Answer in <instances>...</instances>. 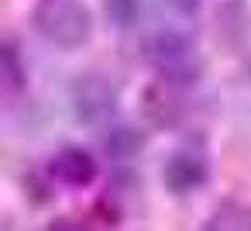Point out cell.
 <instances>
[{
  "instance_id": "6da1fadb",
  "label": "cell",
  "mask_w": 251,
  "mask_h": 231,
  "mask_svg": "<svg viewBox=\"0 0 251 231\" xmlns=\"http://www.w3.org/2000/svg\"><path fill=\"white\" fill-rule=\"evenodd\" d=\"M35 31L55 49H79L93 35V18L79 0H45L35 11Z\"/></svg>"
},
{
  "instance_id": "7a4b0ae2",
  "label": "cell",
  "mask_w": 251,
  "mask_h": 231,
  "mask_svg": "<svg viewBox=\"0 0 251 231\" xmlns=\"http://www.w3.org/2000/svg\"><path fill=\"white\" fill-rule=\"evenodd\" d=\"M148 59L158 66V73L165 76L162 83H169V87H176V83H196V76H200V62L193 59V42H189V35H182V31H176V28H162V31H155L151 38H148Z\"/></svg>"
},
{
  "instance_id": "3957f363",
  "label": "cell",
  "mask_w": 251,
  "mask_h": 231,
  "mask_svg": "<svg viewBox=\"0 0 251 231\" xmlns=\"http://www.w3.org/2000/svg\"><path fill=\"white\" fill-rule=\"evenodd\" d=\"M121 90L114 80L100 76V73H86L73 83L69 90V104H73V117L79 124H103L114 111H117Z\"/></svg>"
},
{
  "instance_id": "277c9868",
  "label": "cell",
  "mask_w": 251,
  "mask_h": 231,
  "mask_svg": "<svg viewBox=\"0 0 251 231\" xmlns=\"http://www.w3.org/2000/svg\"><path fill=\"white\" fill-rule=\"evenodd\" d=\"M206 176H210V166H206V159H203L200 152H193V148L172 152V155L165 159V166H162V179H165V186H169L172 193H193V190H200V186L206 183Z\"/></svg>"
},
{
  "instance_id": "5b68a950",
  "label": "cell",
  "mask_w": 251,
  "mask_h": 231,
  "mask_svg": "<svg viewBox=\"0 0 251 231\" xmlns=\"http://www.w3.org/2000/svg\"><path fill=\"white\" fill-rule=\"evenodd\" d=\"M49 173H52L62 186H86V183H93V176H97V162H93V155H90L86 148L69 145V148H62V152L52 155Z\"/></svg>"
},
{
  "instance_id": "8992f818",
  "label": "cell",
  "mask_w": 251,
  "mask_h": 231,
  "mask_svg": "<svg viewBox=\"0 0 251 231\" xmlns=\"http://www.w3.org/2000/svg\"><path fill=\"white\" fill-rule=\"evenodd\" d=\"M145 114H148L155 124H162V128L176 124V117H179V104L172 100L169 83H162V87H155V90L145 93Z\"/></svg>"
},
{
  "instance_id": "52a82bcc",
  "label": "cell",
  "mask_w": 251,
  "mask_h": 231,
  "mask_svg": "<svg viewBox=\"0 0 251 231\" xmlns=\"http://www.w3.org/2000/svg\"><path fill=\"white\" fill-rule=\"evenodd\" d=\"M203 231H251V207L241 203H220Z\"/></svg>"
},
{
  "instance_id": "ba28073f",
  "label": "cell",
  "mask_w": 251,
  "mask_h": 231,
  "mask_svg": "<svg viewBox=\"0 0 251 231\" xmlns=\"http://www.w3.org/2000/svg\"><path fill=\"white\" fill-rule=\"evenodd\" d=\"M103 145H107V152H110V155L127 159V155H134V152L145 145V135H141V131H134V128H117V131H110V138H107Z\"/></svg>"
},
{
  "instance_id": "9c48e42d",
  "label": "cell",
  "mask_w": 251,
  "mask_h": 231,
  "mask_svg": "<svg viewBox=\"0 0 251 231\" xmlns=\"http://www.w3.org/2000/svg\"><path fill=\"white\" fill-rule=\"evenodd\" d=\"M103 7H107L110 25L127 31V28H134L138 14H141V0H103Z\"/></svg>"
},
{
  "instance_id": "30bf717a",
  "label": "cell",
  "mask_w": 251,
  "mask_h": 231,
  "mask_svg": "<svg viewBox=\"0 0 251 231\" xmlns=\"http://www.w3.org/2000/svg\"><path fill=\"white\" fill-rule=\"evenodd\" d=\"M4 80H7V93H18L25 87V69L18 62V49L4 45Z\"/></svg>"
},
{
  "instance_id": "8fae6325",
  "label": "cell",
  "mask_w": 251,
  "mask_h": 231,
  "mask_svg": "<svg viewBox=\"0 0 251 231\" xmlns=\"http://www.w3.org/2000/svg\"><path fill=\"white\" fill-rule=\"evenodd\" d=\"M200 4H203V0H158V7L162 11H172V14H196L200 11Z\"/></svg>"
},
{
  "instance_id": "7c38bea8",
  "label": "cell",
  "mask_w": 251,
  "mask_h": 231,
  "mask_svg": "<svg viewBox=\"0 0 251 231\" xmlns=\"http://www.w3.org/2000/svg\"><path fill=\"white\" fill-rule=\"evenodd\" d=\"M52 231H79V228H76V224H69V221H62V224H55Z\"/></svg>"
}]
</instances>
